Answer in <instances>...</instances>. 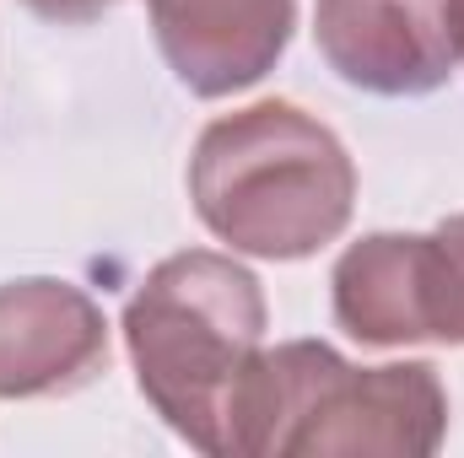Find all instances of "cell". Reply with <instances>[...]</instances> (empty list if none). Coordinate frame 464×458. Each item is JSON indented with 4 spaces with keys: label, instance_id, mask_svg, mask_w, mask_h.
I'll return each instance as SVG.
<instances>
[{
    "label": "cell",
    "instance_id": "6da1fadb",
    "mask_svg": "<svg viewBox=\"0 0 464 458\" xmlns=\"http://www.w3.org/2000/svg\"><path fill=\"white\" fill-rule=\"evenodd\" d=\"M124 350L146 405L211 458H243V415L265 361V291L211 248L162 259L124 302Z\"/></svg>",
    "mask_w": 464,
    "mask_h": 458
},
{
    "label": "cell",
    "instance_id": "7a4b0ae2",
    "mask_svg": "<svg viewBox=\"0 0 464 458\" xmlns=\"http://www.w3.org/2000/svg\"><path fill=\"white\" fill-rule=\"evenodd\" d=\"M189 200L232 253L292 264L351 227L356 162L324 119L270 98L200 129Z\"/></svg>",
    "mask_w": 464,
    "mask_h": 458
},
{
    "label": "cell",
    "instance_id": "3957f363",
    "mask_svg": "<svg viewBox=\"0 0 464 458\" xmlns=\"http://www.w3.org/2000/svg\"><path fill=\"white\" fill-rule=\"evenodd\" d=\"M449 437V388L432 361L351 367L324 340H286L265 350L243 458H427Z\"/></svg>",
    "mask_w": 464,
    "mask_h": 458
},
{
    "label": "cell",
    "instance_id": "277c9868",
    "mask_svg": "<svg viewBox=\"0 0 464 458\" xmlns=\"http://www.w3.org/2000/svg\"><path fill=\"white\" fill-rule=\"evenodd\" d=\"M314 38L346 87L427 98L464 54V0H314Z\"/></svg>",
    "mask_w": 464,
    "mask_h": 458
},
{
    "label": "cell",
    "instance_id": "5b68a950",
    "mask_svg": "<svg viewBox=\"0 0 464 458\" xmlns=\"http://www.w3.org/2000/svg\"><path fill=\"white\" fill-rule=\"evenodd\" d=\"M109 367L103 308L54 275L0 286V399H49Z\"/></svg>",
    "mask_w": 464,
    "mask_h": 458
},
{
    "label": "cell",
    "instance_id": "8992f818",
    "mask_svg": "<svg viewBox=\"0 0 464 458\" xmlns=\"http://www.w3.org/2000/svg\"><path fill=\"white\" fill-rule=\"evenodd\" d=\"M168 71L195 98H232L276 71L297 0H146Z\"/></svg>",
    "mask_w": 464,
    "mask_h": 458
},
{
    "label": "cell",
    "instance_id": "52a82bcc",
    "mask_svg": "<svg viewBox=\"0 0 464 458\" xmlns=\"http://www.w3.org/2000/svg\"><path fill=\"white\" fill-rule=\"evenodd\" d=\"M335 324L351 340L394 350L432 340L427 313V232H372L351 243L330 275Z\"/></svg>",
    "mask_w": 464,
    "mask_h": 458
},
{
    "label": "cell",
    "instance_id": "ba28073f",
    "mask_svg": "<svg viewBox=\"0 0 464 458\" xmlns=\"http://www.w3.org/2000/svg\"><path fill=\"white\" fill-rule=\"evenodd\" d=\"M427 291H432V340L464 345V211L427 232Z\"/></svg>",
    "mask_w": 464,
    "mask_h": 458
},
{
    "label": "cell",
    "instance_id": "9c48e42d",
    "mask_svg": "<svg viewBox=\"0 0 464 458\" xmlns=\"http://www.w3.org/2000/svg\"><path fill=\"white\" fill-rule=\"evenodd\" d=\"M27 11H38V16H49V22H92V16H103L114 0H22Z\"/></svg>",
    "mask_w": 464,
    "mask_h": 458
}]
</instances>
